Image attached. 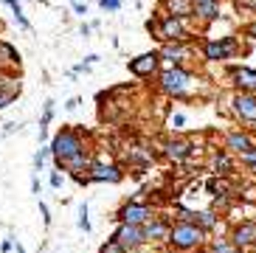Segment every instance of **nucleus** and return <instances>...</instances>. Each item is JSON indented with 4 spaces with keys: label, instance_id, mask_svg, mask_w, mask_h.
Instances as JSON below:
<instances>
[{
    "label": "nucleus",
    "instance_id": "nucleus-1",
    "mask_svg": "<svg viewBox=\"0 0 256 253\" xmlns=\"http://www.w3.org/2000/svg\"><path fill=\"white\" fill-rule=\"evenodd\" d=\"M200 239H203V228L194 222H180L169 231V242L174 248H180V250H188V248L200 245Z\"/></svg>",
    "mask_w": 256,
    "mask_h": 253
},
{
    "label": "nucleus",
    "instance_id": "nucleus-2",
    "mask_svg": "<svg viewBox=\"0 0 256 253\" xmlns=\"http://www.w3.org/2000/svg\"><path fill=\"white\" fill-rule=\"evenodd\" d=\"M51 152L60 164H68L74 155L82 152V141H79V135H74V132H60L51 144Z\"/></svg>",
    "mask_w": 256,
    "mask_h": 253
},
{
    "label": "nucleus",
    "instance_id": "nucleus-3",
    "mask_svg": "<svg viewBox=\"0 0 256 253\" xmlns=\"http://www.w3.org/2000/svg\"><path fill=\"white\" fill-rule=\"evenodd\" d=\"M144 228L141 225H130V222H124L118 228V231H116V242H118V245H124L127 248V250H132V248H138L144 242Z\"/></svg>",
    "mask_w": 256,
    "mask_h": 253
},
{
    "label": "nucleus",
    "instance_id": "nucleus-4",
    "mask_svg": "<svg viewBox=\"0 0 256 253\" xmlns=\"http://www.w3.org/2000/svg\"><path fill=\"white\" fill-rule=\"evenodd\" d=\"M186 84H188V74H186V70H180V68L166 70L164 79H160V88H164L166 93H183Z\"/></svg>",
    "mask_w": 256,
    "mask_h": 253
},
{
    "label": "nucleus",
    "instance_id": "nucleus-5",
    "mask_svg": "<svg viewBox=\"0 0 256 253\" xmlns=\"http://www.w3.org/2000/svg\"><path fill=\"white\" fill-rule=\"evenodd\" d=\"M234 110L240 112L242 118L256 121V96H250V93H242V96H236V98H234Z\"/></svg>",
    "mask_w": 256,
    "mask_h": 253
},
{
    "label": "nucleus",
    "instance_id": "nucleus-6",
    "mask_svg": "<svg viewBox=\"0 0 256 253\" xmlns=\"http://www.w3.org/2000/svg\"><path fill=\"white\" fill-rule=\"evenodd\" d=\"M150 216H152V211L146 208V206H127V208L121 211V220L124 222H130V225H141V222H150Z\"/></svg>",
    "mask_w": 256,
    "mask_h": 253
},
{
    "label": "nucleus",
    "instance_id": "nucleus-7",
    "mask_svg": "<svg viewBox=\"0 0 256 253\" xmlns=\"http://www.w3.org/2000/svg\"><path fill=\"white\" fill-rule=\"evenodd\" d=\"M234 48H236V42H234L231 37L222 40V42H208L206 45V56H208V60H228Z\"/></svg>",
    "mask_w": 256,
    "mask_h": 253
},
{
    "label": "nucleus",
    "instance_id": "nucleus-8",
    "mask_svg": "<svg viewBox=\"0 0 256 253\" xmlns=\"http://www.w3.org/2000/svg\"><path fill=\"white\" fill-rule=\"evenodd\" d=\"M90 180H98V183H104V180H110V183H118V180H121V172H118V166L96 164V166L90 169Z\"/></svg>",
    "mask_w": 256,
    "mask_h": 253
},
{
    "label": "nucleus",
    "instance_id": "nucleus-9",
    "mask_svg": "<svg viewBox=\"0 0 256 253\" xmlns=\"http://www.w3.org/2000/svg\"><path fill=\"white\" fill-rule=\"evenodd\" d=\"M130 68H132V74L136 76H150L152 70L158 68V54H144V56H138Z\"/></svg>",
    "mask_w": 256,
    "mask_h": 253
},
{
    "label": "nucleus",
    "instance_id": "nucleus-10",
    "mask_svg": "<svg viewBox=\"0 0 256 253\" xmlns=\"http://www.w3.org/2000/svg\"><path fill=\"white\" fill-rule=\"evenodd\" d=\"M192 152H194V146H192V144H186V141H172V144H166V155L172 158L174 164L186 160Z\"/></svg>",
    "mask_w": 256,
    "mask_h": 253
},
{
    "label": "nucleus",
    "instance_id": "nucleus-11",
    "mask_svg": "<svg viewBox=\"0 0 256 253\" xmlns=\"http://www.w3.org/2000/svg\"><path fill=\"white\" fill-rule=\"evenodd\" d=\"M160 37L164 40H180L183 37V26L174 17H166L164 26H160Z\"/></svg>",
    "mask_w": 256,
    "mask_h": 253
},
{
    "label": "nucleus",
    "instance_id": "nucleus-12",
    "mask_svg": "<svg viewBox=\"0 0 256 253\" xmlns=\"http://www.w3.org/2000/svg\"><path fill=\"white\" fill-rule=\"evenodd\" d=\"M194 14L203 20H214L220 17V3L217 0H206V3H194Z\"/></svg>",
    "mask_w": 256,
    "mask_h": 253
},
{
    "label": "nucleus",
    "instance_id": "nucleus-13",
    "mask_svg": "<svg viewBox=\"0 0 256 253\" xmlns=\"http://www.w3.org/2000/svg\"><path fill=\"white\" fill-rule=\"evenodd\" d=\"M228 149H234V152H242V155H245V152H250V138L248 135H242V132H231L228 135Z\"/></svg>",
    "mask_w": 256,
    "mask_h": 253
},
{
    "label": "nucleus",
    "instance_id": "nucleus-14",
    "mask_svg": "<svg viewBox=\"0 0 256 253\" xmlns=\"http://www.w3.org/2000/svg\"><path fill=\"white\" fill-rule=\"evenodd\" d=\"M166 6L172 12L174 17H188L194 14V6H192V0H166Z\"/></svg>",
    "mask_w": 256,
    "mask_h": 253
},
{
    "label": "nucleus",
    "instance_id": "nucleus-15",
    "mask_svg": "<svg viewBox=\"0 0 256 253\" xmlns=\"http://www.w3.org/2000/svg\"><path fill=\"white\" fill-rule=\"evenodd\" d=\"M234 79H236V84H240L242 90H256V70H234Z\"/></svg>",
    "mask_w": 256,
    "mask_h": 253
},
{
    "label": "nucleus",
    "instance_id": "nucleus-16",
    "mask_svg": "<svg viewBox=\"0 0 256 253\" xmlns=\"http://www.w3.org/2000/svg\"><path fill=\"white\" fill-rule=\"evenodd\" d=\"M254 239H256V225H242V228H236V234H234L236 248L248 245V242H254Z\"/></svg>",
    "mask_w": 256,
    "mask_h": 253
},
{
    "label": "nucleus",
    "instance_id": "nucleus-17",
    "mask_svg": "<svg viewBox=\"0 0 256 253\" xmlns=\"http://www.w3.org/2000/svg\"><path fill=\"white\" fill-rule=\"evenodd\" d=\"M144 236H146V239H164V236H169V231H166L164 222L150 220V222H146V228H144Z\"/></svg>",
    "mask_w": 256,
    "mask_h": 253
},
{
    "label": "nucleus",
    "instance_id": "nucleus-18",
    "mask_svg": "<svg viewBox=\"0 0 256 253\" xmlns=\"http://www.w3.org/2000/svg\"><path fill=\"white\" fill-rule=\"evenodd\" d=\"M164 56H166V60H172V62H180V60H186V48H183V45L169 42L164 48Z\"/></svg>",
    "mask_w": 256,
    "mask_h": 253
},
{
    "label": "nucleus",
    "instance_id": "nucleus-19",
    "mask_svg": "<svg viewBox=\"0 0 256 253\" xmlns=\"http://www.w3.org/2000/svg\"><path fill=\"white\" fill-rule=\"evenodd\" d=\"M214 169H217V174H228V169H231L228 155H217V158H214Z\"/></svg>",
    "mask_w": 256,
    "mask_h": 253
},
{
    "label": "nucleus",
    "instance_id": "nucleus-20",
    "mask_svg": "<svg viewBox=\"0 0 256 253\" xmlns=\"http://www.w3.org/2000/svg\"><path fill=\"white\" fill-rule=\"evenodd\" d=\"M211 253H240L236 245H228V242H217V245L211 248Z\"/></svg>",
    "mask_w": 256,
    "mask_h": 253
},
{
    "label": "nucleus",
    "instance_id": "nucleus-21",
    "mask_svg": "<svg viewBox=\"0 0 256 253\" xmlns=\"http://www.w3.org/2000/svg\"><path fill=\"white\" fill-rule=\"evenodd\" d=\"M197 222H200V228H211V225H214V214H211V211H203V214H197Z\"/></svg>",
    "mask_w": 256,
    "mask_h": 253
},
{
    "label": "nucleus",
    "instance_id": "nucleus-22",
    "mask_svg": "<svg viewBox=\"0 0 256 253\" xmlns=\"http://www.w3.org/2000/svg\"><path fill=\"white\" fill-rule=\"evenodd\" d=\"M102 253H127V248H124V245H118V242L113 239V242H107V245L102 248Z\"/></svg>",
    "mask_w": 256,
    "mask_h": 253
},
{
    "label": "nucleus",
    "instance_id": "nucleus-23",
    "mask_svg": "<svg viewBox=\"0 0 256 253\" xmlns=\"http://www.w3.org/2000/svg\"><path fill=\"white\" fill-rule=\"evenodd\" d=\"M68 166H76V169H79V166H88V155H84V152H79V155H74L68 160Z\"/></svg>",
    "mask_w": 256,
    "mask_h": 253
},
{
    "label": "nucleus",
    "instance_id": "nucleus-24",
    "mask_svg": "<svg viewBox=\"0 0 256 253\" xmlns=\"http://www.w3.org/2000/svg\"><path fill=\"white\" fill-rule=\"evenodd\" d=\"M79 216H82V220H79V228H82V231H90V222H88V208H84V206H82V211H79Z\"/></svg>",
    "mask_w": 256,
    "mask_h": 253
},
{
    "label": "nucleus",
    "instance_id": "nucleus-25",
    "mask_svg": "<svg viewBox=\"0 0 256 253\" xmlns=\"http://www.w3.org/2000/svg\"><path fill=\"white\" fill-rule=\"evenodd\" d=\"M98 3H102V8H110V12H116L121 6V0H98Z\"/></svg>",
    "mask_w": 256,
    "mask_h": 253
},
{
    "label": "nucleus",
    "instance_id": "nucleus-26",
    "mask_svg": "<svg viewBox=\"0 0 256 253\" xmlns=\"http://www.w3.org/2000/svg\"><path fill=\"white\" fill-rule=\"evenodd\" d=\"M8 102H12V93H3V90H0V110H3Z\"/></svg>",
    "mask_w": 256,
    "mask_h": 253
},
{
    "label": "nucleus",
    "instance_id": "nucleus-27",
    "mask_svg": "<svg viewBox=\"0 0 256 253\" xmlns=\"http://www.w3.org/2000/svg\"><path fill=\"white\" fill-rule=\"evenodd\" d=\"M51 186H54V188L62 186V178H60V174H54V178H51Z\"/></svg>",
    "mask_w": 256,
    "mask_h": 253
},
{
    "label": "nucleus",
    "instance_id": "nucleus-28",
    "mask_svg": "<svg viewBox=\"0 0 256 253\" xmlns=\"http://www.w3.org/2000/svg\"><path fill=\"white\" fill-rule=\"evenodd\" d=\"M245 160H248V164H256V152H254V149H250V152H245Z\"/></svg>",
    "mask_w": 256,
    "mask_h": 253
},
{
    "label": "nucleus",
    "instance_id": "nucleus-29",
    "mask_svg": "<svg viewBox=\"0 0 256 253\" xmlns=\"http://www.w3.org/2000/svg\"><path fill=\"white\" fill-rule=\"evenodd\" d=\"M250 37H256V26H250V31H248Z\"/></svg>",
    "mask_w": 256,
    "mask_h": 253
},
{
    "label": "nucleus",
    "instance_id": "nucleus-30",
    "mask_svg": "<svg viewBox=\"0 0 256 253\" xmlns=\"http://www.w3.org/2000/svg\"><path fill=\"white\" fill-rule=\"evenodd\" d=\"M194 3H206V0H194Z\"/></svg>",
    "mask_w": 256,
    "mask_h": 253
}]
</instances>
